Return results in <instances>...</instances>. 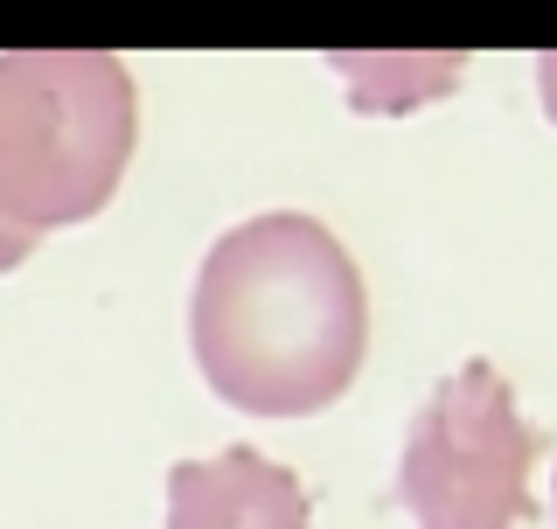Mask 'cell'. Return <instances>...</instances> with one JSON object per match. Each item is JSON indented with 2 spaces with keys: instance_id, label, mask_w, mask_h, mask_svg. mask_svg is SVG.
<instances>
[{
  "instance_id": "4",
  "label": "cell",
  "mask_w": 557,
  "mask_h": 529,
  "mask_svg": "<svg viewBox=\"0 0 557 529\" xmlns=\"http://www.w3.org/2000/svg\"><path fill=\"white\" fill-rule=\"evenodd\" d=\"M168 529H313V502L293 467L258 446H223L168 467Z\"/></svg>"
},
{
  "instance_id": "5",
  "label": "cell",
  "mask_w": 557,
  "mask_h": 529,
  "mask_svg": "<svg viewBox=\"0 0 557 529\" xmlns=\"http://www.w3.org/2000/svg\"><path fill=\"white\" fill-rule=\"evenodd\" d=\"M536 91H544V112H550V126H557V49L536 57Z\"/></svg>"
},
{
  "instance_id": "2",
  "label": "cell",
  "mask_w": 557,
  "mask_h": 529,
  "mask_svg": "<svg viewBox=\"0 0 557 529\" xmlns=\"http://www.w3.org/2000/svg\"><path fill=\"white\" fill-rule=\"evenodd\" d=\"M139 139L133 70L112 49L0 57V272L49 231L91 223L119 196Z\"/></svg>"
},
{
  "instance_id": "1",
  "label": "cell",
  "mask_w": 557,
  "mask_h": 529,
  "mask_svg": "<svg viewBox=\"0 0 557 529\" xmlns=\"http://www.w3.org/2000/svg\"><path fill=\"white\" fill-rule=\"evenodd\" d=\"M202 383L251 418L327 411L370 356V293L321 217L265 209L202 251L188 293Z\"/></svg>"
},
{
  "instance_id": "3",
  "label": "cell",
  "mask_w": 557,
  "mask_h": 529,
  "mask_svg": "<svg viewBox=\"0 0 557 529\" xmlns=\"http://www.w3.org/2000/svg\"><path fill=\"white\" fill-rule=\"evenodd\" d=\"M550 439L516 411V383L467 356L411 411L397 453V502L418 529H522L536 516L530 473Z\"/></svg>"
}]
</instances>
